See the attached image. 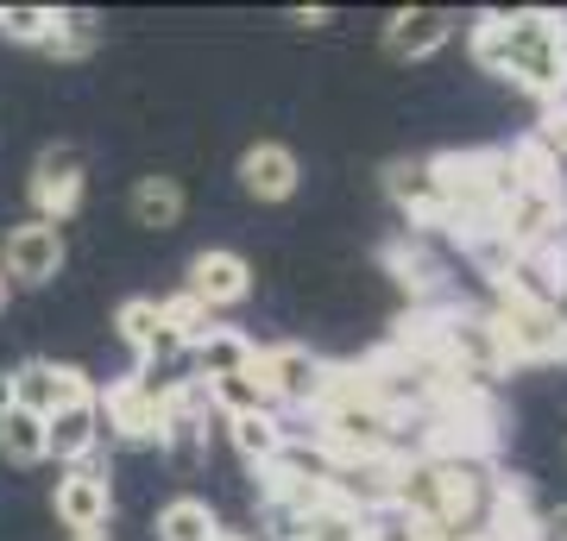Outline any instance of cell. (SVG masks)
I'll return each mask as SVG.
<instances>
[{"label":"cell","instance_id":"cell-1","mask_svg":"<svg viewBox=\"0 0 567 541\" xmlns=\"http://www.w3.org/2000/svg\"><path fill=\"white\" fill-rule=\"evenodd\" d=\"M466 44H473V63L480 70L517 82L543 107L567 101V13H548V7L480 13L473 32H466Z\"/></svg>","mask_w":567,"mask_h":541},{"label":"cell","instance_id":"cell-2","mask_svg":"<svg viewBox=\"0 0 567 541\" xmlns=\"http://www.w3.org/2000/svg\"><path fill=\"white\" fill-rule=\"evenodd\" d=\"M567 233V189L561 183H517L505 196V208L492 215V240L505 246L511 259H524L536 246Z\"/></svg>","mask_w":567,"mask_h":541},{"label":"cell","instance_id":"cell-3","mask_svg":"<svg viewBox=\"0 0 567 541\" xmlns=\"http://www.w3.org/2000/svg\"><path fill=\"white\" fill-rule=\"evenodd\" d=\"M102 428H114L121 441H158L164 447V409H171V384H158V372L133 365L126 378H114L107 391H95Z\"/></svg>","mask_w":567,"mask_h":541},{"label":"cell","instance_id":"cell-4","mask_svg":"<svg viewBox=\"0 0 567 541\" xmlns=\"http://www.w3.org/2000/svg\"><path fill=\"white\" fill-rule=\"evenodd\" d=\"M486 321L498 327L511 365H555V360H567V327L548 315L543 302L517 296V290H498V309H492Z\"/></svg>","mask_w":567,"mask_h":541},{"label":"cell","instance_id":"cell-5","mask_svg":"<svg viewBox=\"0 0 567 541\" xmlns=\"http://www.w3.org/2000/svg\"><path fill=\"white\" fill-rule=\"evenodd\" d=\"M435 353H442L454 372H461L466 384H486V378H498V372H511V360H505V341H498V327H492L486 315H466V309H447L435 327Z\"/></svg>","mask_w":567,"mask_h":541},{"label":"cell","instance_id":"cell-6","mask_svg":"<svg viewBox=\"0 0 567 541\" xmlns=\"http://www.w3.org/2000/svg\"><path fill=\"white\" fill-rule=\"evenodd\" d=\"M322 372H328V365L316 360L309 346H297V341L259 346V360H252V378H259V391L271 397V409H316Z\"/></svg>","mask_w":567,"mask_h":541},{"label":"cell","instance_id":"cell-7","mask_svg":"<svg viewBox=\"0 0 567 541\" xmlns=\"http://www.w3.org/2000/svg\"><path fill=\"white\" fill-rule=\"evenodd\" d=\"M25 196H32V221H51V227L70 221L82 208V152L76 145H44L39 164H32Z\"/></svg>","mask_w":567,"mask_h":541},{"label":"cell","instance_id":"cell-8","mask_svg":"<svg viewBox=\"0 0 567 541\" xmlns=\"http://www.w3.org/2000/svg\"><path fill=\"white\" fill-rule=\"evenodd\" d=\"M51 510L70 535H107V517H114V485L95 460L89 466H63L58 491H51Z\"/></svg>","mask_w":567,"mask_h":541},{"label":"cell","instance_id":"cell-9","mask_svg":"<svg viewBox=\"0 0 567 541\" xmlns=\"http://www.w3.org/2000/svg\"><path fill=\"white\" fill-rule=\"evenodd\" d=\"M63 259H70V246H63V227L51 221H20L13 233H7V246H0V278L13 283H51L63 271Z\"/></svg>","mask_w":567,"mask_h":541},{"label":"cell","instance_id":"cell-10","mask_svg":"<svg viewBox=\"0 0 567 541\" xmlns=\"http://www.w3.org/2000/svg\"><path fill=\"white\" fill-rule=\"evenodd\" d=\"M385 196L410 215V227H454L447 189H442V177H435V158H398L385 170Z\"/></svg>","mask_w":567,"mask_h":541},{"label":"cell","instance_id":"cell-11","mask_svg":"<svg viewBox=\"0 0 567 541\" xmlns=\"http://www.w3.org/2000/svg\"><path fill=\"white\" fill-rule=\"evenodd\" d=\"M183 290L203 302L208 315H215V309H234V302L252 296V264H246L240 252H227V246H208V252L189 259V283H183Z\"/></svg>","mask_w":567,"mask_h":541},{"label":"cell","instance_id":"cell-12","mask_svg":"<svg viewBox=\"0 0 567 541\" xmlns=\"http://www.w3.org/2000/svg\"><path fill=\"white\" fill-rule=\"evenodd\" d=\"M454 13L447 7H398L385 20V58L391 63H423V58H435L447 39H454Z\"/></svg>","mask_w":567,"mask_h":541},{"label":"cell","instance_id":"cell-13","mask_svg":"<svg viewBox=\"0 0 567 541\" xmlns=\"http://www.w3.org/2000/svg\"><path fill=\"white\" fill-rule=\"evenodd\" d=\"M297 183H303V164H297V152L278 139H259L240 152V189L252 201H290L297 196Z\"/></svg>","mask_w":567,"mask_h":541},{"label":"cell","instance_id":"cell-14","mask_svg":"<svg viewBox=\"0 0 567 541\" xmlns=\"http://www.w3.org/2000/svg\"><path fill=\"white\" fill-rule=\"evenodd\" d=\"M114 327H121V341L140 353L145 372H158V365H171L183 353V341L164 327V315H158V302H152V296H126L121 315H114Z\"/></svg>","mask_w":567,"mask_h":541},{"label":"cell","instance_id":"cell-15","mask_svg":"<svg viewBox=\"0 0 567 541\" xmlns=\"http://www.w3.org/2000/svg\"><path fill=\"white\" fill-rule=\"evenodd\" d=\"M102 409L95 403H76V409H58V416H44V447H51V460L58 466H89L95 460V447H102Z\"/></svg>","mask_w":567,"mask_h":541},{"label":"cell","instance_id":"cell-16","mask_svg":"<svg viewBox=\"0 0 567 541\" xmlns=\"http://www.w3.org/2000/svg\"><path fill=\"white\" fill-rule=\"evenodd\" d=\"M189 353H196V384L234 378V372H252V360H259V346L246 341L240 327H208V341L189 346Z\"/></svg>","mask_w":567,"mask_h":541},{"label":"cell","instance_id":"cell-17","mask_svg":"<svg viewBox=\"0 0 567 541\" xmlns=\"http://www.w3.org/2000/svg\"><path fill=\"white\" fill-rule=\"evenodd\" d=\"M126 215H133V227H152V233L177 227L183 221V183L177 177H140L133 196H126Z\"/></svg>","mask_w":567,"mask_h":541},{"label":"cell","instance_id":"cell-18","mask_svg":"<svg viewBox=\"0 0 567 541\" xmlns=\"http://www.w3.org/2000/svg\"><path fill=\"white\" fill-rule=\"evenodd\" d=\"M227 435H234V447H240L246 466H271L284 454V441H290V428L278 422V409H259V416H234L227 422Z\"/></svg>","mask_w":567,"mask_h":541},{"label":"cell","instance_id":"cell-19","mask_svg":"<svg viewBox=\"0 0 567 541\" xmlns=\"http://www.w3.org/2000/svg\"><path fill=\"white\" fill-rule=\"evenodd\" d=\"M0 460H13V466H44L51 460V447H44V416L7 403V409H0Z\"/></svg>","mask_w":567,"mask_h":541},{"label":"cell","instance_id":"cell-20","mask_svg":"<svg viewBox=\"0 0 567 541\" xmlns=\"http://www.w3.org/2000/svg\"><path fill=\"white\" fill-rule=\"evenodd\" d=\"M215 535H221V517L203 498H171L158 510V541H215Z\"/></svg>","mask_w":567,"mask_h":541},{"label":"cell","instance_id":"cell-21","mask_svg":"<svg viewBox=\"0 0 567 541\" xmlns=\"http://www.w3.org/2000/svg\"><path fill=\"white\" fill-rule=\"evenodd\" d=\"M203 397H208V409H221V422L271 409V397L259 391V378H252V372H234V378H208V384H203Z\"/></svg>","mask_w":567,"mask_h":541},{"label":"cell","instance_id":"cell-22","mask_svg":"<svg viewBox=\"0 0 567 541\" xmlns=\"http://www.w3.org/2000/svg\"><path fill=\"white\" fill-rule=\"evenodd\" d=\"M7 384H13V403L32 409V416L58 409V360H25L20 372H7Z\"/></svg>","mask_w":567,"mask_h":541},{"label":"cell","instance_id":"cell-23","mask_svg":"<svg viewBox=\"0 0 567 541\" xmlns=\"http://www.w3.org/2000/svg\"><path fill=\"white\" fill-rule=\"evenodd\" d=\"M58 20H63L58 7H0V39L7 44H39L44 51V44L58 39Z\"/></svg>","mask_w":567,"mask_h":541},{"label":"cell","instance_id":"cell-24","mask_svg":"<svg viewBox=\"0 0 567 541\" xmlns=\"http://www.w3.org/2000/svg\"><path fill=\"white\" fill-rule=\"evenodd\" d=\"M158 315H164V327H171V334L183 341V353H189V346H203V341H208V327H215V315H208V309L189 296V290H183V296H164V302H158Z\"/></svg>","mask_w":567,"mask_h":541},{"label":"cell","instance_id":"cell-25","mask_svg":"<svg viewBox=\"0 0 567 541\" xmlns=\"http://www.w3.org/2000/svg\"><path fill=\"white\" fill-rule=\"evenodd\" d=\"M303 541H365V517L334 498V503H322V510H309Z\"/></svg>","mask_w":567,"mask_h":541},{"label":"cell","instance_id":"cell-26","mask_svg":"<svg viewBox=\"0 0 567 541\" xmlns=\"http://www.w3.org/2000/svg\"><path fill=\"white\" fill-rule=\"evenodd\" d=\"M102 44V25H95V13H63L58 20V39L44 44L51 58H63V63H76V58H89Z\"/></svg>","mask_w":567,"mask_h":541},{"label":"cell","instance_id":"cell-27","mask_svg":"<svg viewBox=\"0 0 567 541\" xmlns=\"http://www.w3.org/2000/svg\"><path fill=\"white\" fill-rule=\"evenodd\" d=\"M265 529H271V541H303L309 510H297V503H284V498H265Z\"/></svg>","mask_w":567,"mask_h":541},{"label":"cell","instance_id":"cell-28","mask_svg":"<svg viewBox=\"0 0 567 541\" xmlns=\"http://www.w3.org/2000/svg\"><path fill=\"white\" fill-rule=\"evenodd\" d=\"M529 139L543 145V152H548L555 164L567 158V101H555V107H543V121H536V133H529Z\"/></svg>","mask_w":567,"mask_h":541},{"label":"cell","instance_id":"cell-29","mask_svg":"<svg viewBox=\"0 0 567 541\" xmlns=\"http://www.w3.org/2000/svg\"><path fill=\"white\" fill-rule=\"evenodd\" d=\"M543 541H567V503L543 517Z\"/></svg>","mask_w":567,"mask_h":541},{"label":"cell","instance_id":"cell-30","mask_svg":"<svg viewBox=\"0 0 567 541\" xmlns=\"http://www.w3.org/2000/svg\"><path fill=\"white\" fill-rule=\"evenodd\" d=\"M7 403H13V384H7V372H0V409H7Z\"/></svg>","mask_w":567,"mask_h":541},{"label":"cell","instance_id":"cell-31","mask_svg":"<svg viewBox=\"0 0 567 541\" xmlns=\"http://www.w3.org/2000/svg\"><path fill=\"white\" fill-rule=\"evenodd\" d=\"M70 541H107V535H70Z\"/></svg>","mask_w":567,"mask_h":541},{"label":"cell","instance_id":"cell-32","mask_svg":"<svg viewBox=\"0 0 567 541\" xmlns=\"http://www.w3.org/2000/svg\"><path fill=\"white\" fill-rule=\"evenodd\" d=\"M215 541H246V535H227V529H221V535H215Z\"/></svg>","mask_w":567,"mask_h":541},{"label":"cell","instance_id":"cell-33","mask_svg":"<svg viewBox=\"0 0 567 541\" xmlns=\"http://www.w3.org/2000/svg\"><path fill=\"white\" fill-rule=\"evenodd\" d=\"M0 309H7V278H0Z\"/></svg>","mask_w":567,"mask_h":541}]
</instances>
